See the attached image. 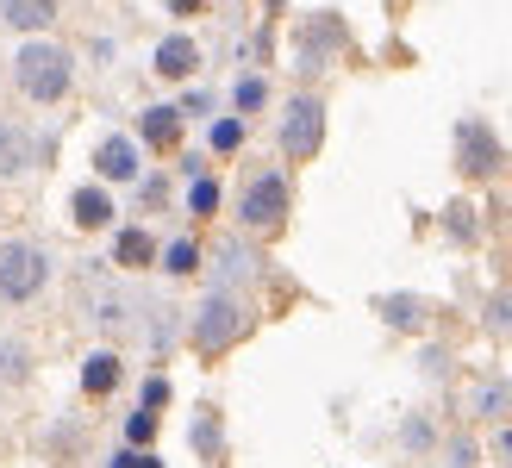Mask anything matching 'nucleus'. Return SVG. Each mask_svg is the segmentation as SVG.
<instances>
[{"mask_svg": "<svg viewBox=\"0 0 512 468\" xmlns=\"http://www.w3.org/2000/svg\"><path fill=\"white\" fill-rule=\"evenodd\" d=\"M238 107H263V82H238Z\"/></svg>", "mask_w": 512, "mask_h": 468, "instance_id": "obj_20", "label": "nucleus"}, {"mask_svg": "<svg viewBox=\"0 0 512 468\" xmlns=\"http://www.w3.org/2000/svg\"><path fill=\"white\" fill-rule=\"evenodd\" d=\"M456 138H463V169H469V175H488V169L500 163V144L488 138V125H463Z\"/></svg>", "mask_w": 512, "mask_h": 468, "instance_id": "obj_9", "label": "nucleus"}, {"mask_svg": "<svg viewBox=\"0 0 512 468\" xmlns=\"http://www.w3.org/2000/svg\"><path fill=\"white\" fill-rule=\"evenodd\" d=\"M0 19H7L13 32H44V25L57 19V0H0Z\"/></svg>", "mask_w": 512, "mask_h": 468, "instance_id": "obj_8", "label": "nucleus"}, {"mask_svg": "<svg viewBox=\"0 0 512 468\" xmlns=\"http://www.w3.org/2000/svg\"><path fill=\"white\" fill-rule=\"evenodd\" d=\"M194 63H200V50H194V38H163L157 44V75H194Z\"/></svg>", "mask_w": 512, "mask_h": 468, "instance_id": "obj_11", "label": "nucleus"}, {"mask_svg": "<svg viewBox=\"0 0 512 468\" xmlns=\"http://www.w3.org/2000/svg\"><path fill=\"white\" fill-rule=\"evenodd\" d=\"M69 50H57V44H19V57H13V82H19V94L25 100H38V107H50V100H63L69 94Z\"/></svg>", "mask_w": 512, "mask_h": 468, "instance_id": "obj_1", "label": "nucleus"}, {"mask_svg": "<svg viewBox=\"0 0 512 468\" xmlns=\"http://www.w3.org/2000/svg\"><path fill=\"white\" fill-rule=\"evenodd\" d=\"M94 169L107 175V181H132L138 175V144L132 138H107V144L94 150Z\"/></svg>", "mask_w": 512, "mask_h": 468, "instance_id": "obj_7", "label": "nucleus"}, {"mask_svg": "<svg viewBox=\"0 0 512 468\" xmlns=\"http://www.w3.org/2000/svg\"><path fill=\"white\" fill-rule=\"evenodd\" d=\"M238 219H244L250 231H275L281 219H288V181H281L275 169L256 175L250 188H244V200H238Z\"/></svg>", "mask_w": 512, "mask_h": 468, "instance_id": "obj_3", "label": "nucleus"}, {"mask_svg": "<svg viewBox=\"0 0 512 468\" xmlns=\"http://www.w3.org/2000/svg\"><path fill=\"white\" fill-rule=\"evenodd\" d=\"M163 269H169V275H194V269H200V244L175 238V244L163 250Z\"/></svg>", "mask_w": 512, "mask_h": 468, "instance_id": "obj_15", "label": "nucleus"}, {"mask_svg": "<svg viewBox=\"0 0 512 468\" xmlns=\"http://www.w3.org/2000/svg\"><path fill=\"white\" fill-rule=\"evenodd\" d=\"M113 468H157V462H150V456H119Z\"/></svg>", "mask_w": 512, "mask_h": 468, "instance_id": "obj_22", "label": "nucleus"}, {"mask_svg": "<svg viewBox=\"0 0 512 468\" xmlns=\"http://www.w3.org/2000/svg\"><path fill=\"white\" fill-rule=\"evenodd\" d=\"M381 312H388V325H425V306L419 300H381Z\"/></svg>", "mask_w": 512, "mask_h": 468, "instance_id": "obj_16", "label": "nucleus"}, {"mask_svg": "<svg viewBox=\"0 0 512 468\" xmlns=\"http://www.w3.org/2000/svg\"><path fill=\"white\" fill-rule=\"evenodd\" d=\"M188 206H194V213H213V206H219V188H213V181H194Z\"/></svg>", "mask_w": 512, "mask_h": 468, "instance_id": "obj_19", "label": "nucleus"}, {"mask_svg": "<svg viewBox=\"0 0 512 468\" xmlns=\"http://www.w3.org/2000/svg\"><path fill=\"white\" fill-rule=\"evenodd\" d=\"M175 132H182V113H175V107H150V113H144V138L157 144V150H169Z\"/></svg>", "mask_w": 512, "mask_h": 468, "instance_id": "obj_13", "label": "nucleus"}, {"mask_svg": "<svg viewBox=\"0 0 512 468\" xmlns=\"http://www.w3.org/2000/svg\"><path fill=\"white\" fill-rule=\"evenodd\" d=\"M150 431H157V419H150V412H138V419H132V444H144Z\"/></svg>", "mask_w": 512, "mask_h": 468, "instance_id": "obj_21", "label": "nucleus"}, {"mask_svg": "<svg viewBox=\"0 0 512 468\" xmlns=\"http://www.w3.org/2000/svg\"><path fill=\"white\" fill-rule=\"evenodd\" d=\"M25 362H32V356H25L13 337H7V344H0V375H7V381H13V375H25Z\"/></svg>", "mask_w": 512, "mask_h": 468, "instance_id": "obj_17", "label": "nucleus"}, {"mask_svg": "<svg viewBox=\"0 0 512 468\" xmlns=\"http://www.w3.org/2000/svg\"><path fill=\"white\" fill-rule=\"evenodd\" d=\"M44 281H50L44 244H32V238H7V244H0V300L25 306V300L44 294Z\"/></svg>", "mask_w": 512, "mask_h": 468, "instance_id": "obj_2", "label": "nucleus"}, {"mask_svg": "<svg viewBox=\"0 0 512 468\" xmlns=\"http://www.w3.org/2000/svg\"><path fill=\"white\" fill-rule=\"evenodd\" d=\"M113 381H119V356L113 350H94L88 369H82V387H88V394H113Z\"/></svg>", "mask_w": 512, "mask_h": 468, "instance_id": "obj_12", "label": "nucleus"}, {"mask_svg": "<svg viewBox=\"0 0 512 468\" xmlns=\"http://www.w3.org/2000/svg\"><path fill=\"white\" fill-rule=\"evenodd\" d=\"M169 7H175V13H194V7H200V0H169Z\"/></svg>", "mask_w": 512, "mask_h": 468, "instance_id": "obj_23", "label": "nucleus"}, {"mask_svg": "<svg viewBox=\"0 0 512 468\" xmlns=\"http://www.w3.org/2000/svg\"><path fill=\"white\" fill-rule=\"evenodd\" d=\"M238 331H244V306L232 294H213L207 306H200V319H194V344L200 350H225Z\"/></svg>", "mask_w": 512, "mask_h": 468, "instance_id": "obj_5", "label": "nucleus"}, {"mask_svg": "<svg viewBox=\"0 0 512 468\" xmlns=\"http://www.w3.org/2000/svg\"><path fill=\"white\" fill-rule=\"evenodd\" d=\"M69 219L82 225V231H100V225L113 219V200L100 194V188H75V194H69Z\"/></svg>", "mask_w": 512, "mask_h": 468, "instance_id": "obj_10", "label": "nucleus"}, {"mask_svg": "<svg viewBox=\"0 0 512 468\" xmlns=\"http://www.w3.org/2000/svg\"><path fill=\"white\" fill-rule=\"evenodd\" d=\"M238 138H244L238 119H219V125H213V150H238Z\"/></svg>", "mask_w": 512, "mask_h": 468, "instance_id": "obj_18", "label": "nucleus"}, {"mask_svg": "<svg viewBox=\"0 0 512 468\" xmlns=\"http://www.w3.org/2000/svg\"><path fill=\"white\" fill-rule=\"evenodd\" d=\"M150 256H157V244H150L144 231H119V244H113V263H125V269H144Z\"/></svg>", "mask_w": 512, "mask_h": 468, "instance_id": "obj_14", "label": "nucleus"}, {"mask_svg": "<svg viewBox=\"0 0 512 468\" xmlns=\"http://www.w3.org/2000/svg\"><path fill=\"white\" fill-rule=\"evenodd\" d=\"M319 144H325V107L313 94H300L288 107V119H281V150H288L294 163H306V156H319Z\"/></svg>", "mask_w": 512, "mask_h": 468, "instance_id": "obj_4", "label": "nucleus"}, {"mask_svg": "<svg viewBox=\"0 0 512 468\" xmlns=\"http://www.w3.org/2000/svg\"><path fill=\"white\" fill-rule=\"evenodd\" d=\"M32 156H38V138L25 132V125H13V119H0V181H19L32 169Z\"/></svg>", "mask_w": 512, "mask_h": 468, "instance_id": "obj_6", "label": "nucleus"}]
</instances>
